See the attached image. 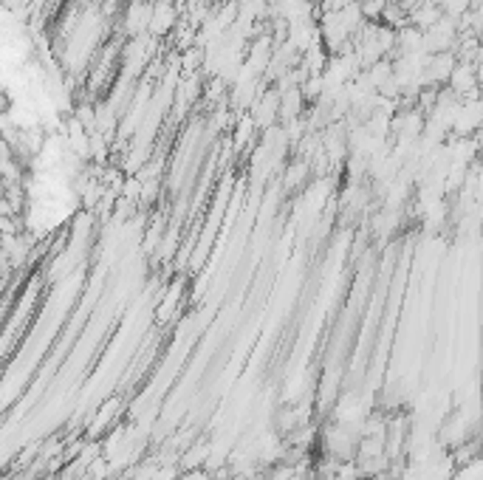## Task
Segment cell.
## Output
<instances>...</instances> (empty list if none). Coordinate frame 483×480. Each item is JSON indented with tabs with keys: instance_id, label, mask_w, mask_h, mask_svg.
Masks as SVG:
<instances>
[{
	"instance_id": "1",
	"label": "cell",
	"mask_w": 483,
	"mask_h": 480,
	"mask_svg": "<svg viewBox=\"0 0 483 480\" xmlns=\"http://www.w3.org/2000/svg\"><path fill=\"white\" fill-rule=\"evenodd\" d=\"M175 23V9L167 4V0H161V4H153V15H150V26L147 32L153 34H167Z\"/></svg>"
}]
</instances>
